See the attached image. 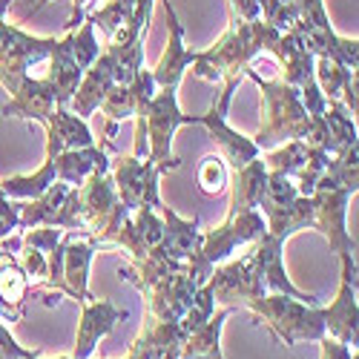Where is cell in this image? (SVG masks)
<instances>
[{"mask_svg": "<svg viewBox=\"0 0 359 359\" xmlns=\"http://www.w3.org/2000/svg\"><path fill=\"white\" fill-rule=\"evenodd\" d=\"M49 147H46V158H55L67 153V149H81V147H93V130L86 127L81 115L67 112V107H55L49 115Z\"/></svg>", "mask_w": 359, "mask_h": 359, "instance_id": "cell-5", "label": "cell"}, {"mask_svg": "<svg viewBox=\"0 0 359 359\" xmlns=\"http://www.w3.org/2000/svg\"><path fill=\"white\" fill-rule=\"evenodd\" d=\"M69 49H72V57H75V64L81 69H89V67L98 61L101 46L95 41V26L89 23V20L78 29V32H69Z\"/></svg>", "mask_w": 359, "mask_h": 359, "instance_id": "cell-9", "label": "cell"}, {"mask_svg": "<svg viewBox=\"0 0 359 359\" xmlns=\"http://www.w3.org/2000/svg\"><path fill=\"white\" fill-rule=\"evenodd\" d=\"M29 359H35V356H29Z\"/></svg>", "mask_w": 359, "mask_h": 359, "instance_id": "cell-14", "label": "cell"}, {"mask_svg": "<svg viewBox=\"0 0 359 359\" xmlns=\"http://www.w3.org/2000/svg\"><path fill=\"white\" fill-rule=\"evenodd\" d=\"M95 245L72 238V242L61 245V293L75 296L78 302H86L89 290H86V273H89V262H93Z\"/></svg>", "mask_w": 359, "mask_h": 359, "instance_id": "cell-7", "label": "cell"}, {"mask_svg": "<svg viewBox=\"0 0 359 359\" xmlns=\"http://www.w3.org/2000/svg\"><path fill=\"white\" fill-rule=\"evenodd\" d=\"M353 356H356V353L351 351V345L322 339V359H353Z\"/></svg>", "mask_w": 359, "mask_h": 359, "instance_id": "cell-12", "label": "cell"}, {"mask_svg": "<svg viewBox=\"0 0 359 359\" xmlns=\"http://www.w3.org/2000/svg\"><path fill=\"white\" fill-rule=\"evenodd\" d=\"M164 9H167L170 35H172V38H170V43H167V49H164V55H161L158 67L153 69V78H156V86H158V89H175V83L182 81L184 69H187V67L196 61L198 52L184 49V43H182V38H184V29H182V23H178L175 9L170 6V0H164Z\"/></svg>", "mask_w": 359, "mask_h": 359, "instance_id": "cell-4", "label": "cell"}, {"mask_svg": "<svg viewBox=\"0 0 359 359\" xmlns=\"http://www.w3.org/2000/svg\"><path fill=\"white\" fill-rule=\"evenodd\" d=\"M342 256V287L331 311H322L325 327L334 334L337 342L342 345H356V262L353 253H339Z\"/></svg>", "mask_w": 359, "mask_h": 359, "instance_id": "cell-3", "label": "cell"}, {"mask_svg": "<svg viewBox=\"0 0 359 359\" xmlns=\"http://www.w3.org/2000/svg\"><path fill=\"white\" fill-rule=\"evenodd\" d=\"M20 227V204H9V196L0 201V238H6L9 230Z\"/></svg>", "mask_w": 359, "mask_h": 359, "instance_id": "cell-11", "label": "cell"}, {"mask_svg": "<svg viewBox=\"0 0 359 359\" xmlns=\"http://www.w3.org/2000/svg\"><path fill=\"white\" fill-rule=\"evenodd\" d=\"M83 305V319L78 327V348H75V359H86L95 351L98 339L107 337L112 331V325L118 319H127V311H118L109 302H81Z\"/></svg>", "mask_w": 359, "mask_h": 359, "instance_id": "cell-6", "label": "cell"}, {"mask_svg": "<svg viewBox=\"0 0 359 359\" xmlns=\"http://www.w3.org/2000/svg\"><path fill=\"white\" fill-rule=\"evenodd\" d=\"M0 83L12 93V101L4 107V115H23V118H35V121H43V124L49 121V115L57 107V93L49 83V78L0 72Z\"/></svg>", "mask_w": 359, "mask_h": 359, "instance_id": "cell-2", "label": "cell"}, {"mask_svg": "<svg viewBox=\"0 0 359 359\" xmlns=\"http://www.w3.org/2000/svg\"><path fill=\"white\" fill-rule=\"evenodd\" d=\"M250 311L264 316V325L285 342L293 345L296 339H322L325 334V316L316 305L299 302L290 296H262L248 305Z\"/></svg>", "mask_w": 359, "mask_h": 359, "instance_id": "cell-1", "label": "cell"}, {"mask_svg": "<svg viewBox=\"0 0 359 359\" xmlns=\"http://www.w3.org/2000/svg\"><path fill=\"white\" fill-rule=\"evenodd\" d=\"M227 182H230V178H227V167H224L222 156L201 158V164H198V187H201V193L219 196V193H224Z\"/></svg>", "mask_w": 359, "mask_h": 359, "instance_id": "cell-10", "label": "cell"}, {"mask_svg": "<svg viewBox=\"0 0 359 359\" xmlns=\"http://www.w3.org/2000/svg\"><path fill=\"white\" fill-rule=\"evenodd\" d=\"M264 184H267V167L262 158H253L250 164L238 167L236 178H233V204L230 213H242V210H256L264 196Z\"/></svg>", "mask_w": 359, "mask_h": 359, "instance_id": "cell-8", "label": "cell"}, {"mask_svg": "<svg viewBox=\"0 0 359 359\" xmlns=\"http://www.w3.org/2000/svg\"><path fill=\"white\" fill-rule=\"evenodd\" d=\"M4 198H6V193H4V190H0V201H4Z\"/></svg>", "mask_w": 359, "mask_h": 359, "instance_id": "cell-13", "label": "cell"}]
</instances>
